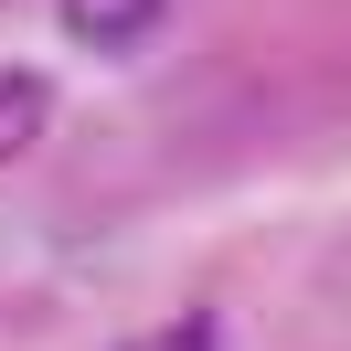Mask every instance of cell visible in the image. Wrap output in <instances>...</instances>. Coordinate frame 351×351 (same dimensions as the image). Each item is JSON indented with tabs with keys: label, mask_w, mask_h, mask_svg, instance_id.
Masks as SVG:
<instances>
[{
	"label": "cell",
	"mask_w": 351,
	"mask_h": 351,
	"mask_svg": "<svg viewBox=\"0 0 351 351\" xmlns=\"http://www.w3.org/2000/svg\"><path fill=\"white\" fill-rule=\"evenodd\" d=\"M53 22H64L86 53H138L160 22H171V0H53Z\"/></svg>",
	"instance_id": "6da1fadb"
},
{
	"label": "cell",
	"mask_w": 351,
	"mask_h": 351,
	"mask_svg": "<svg viewBox=\"0 0 351 351\" xmlns=\"http://www.w3.org/2000/svg\"><path fill=\"white\" fill-rule=\"evenodd\" d=\"M43 128H53V86L32 64H0V160H22Z\"/></svg>",
	"instance_id": "7a4b0ae2"
},
{
	"label": "cell",
	"mask_w": 351,
	"mask_h": 351,
	"mask_svg": "<svg viewBox=\"0 0 351 351\" xmlns=\"http://www.w3.org/2000/svg\"><path fill=\"white\" fill-rule=\"evenodd\" d=\"M117 351H223V319H213V308H192V319L138 330V341H117Z\"/></svg>",
	"instance_id": "3957f363"
}]
</instances>
